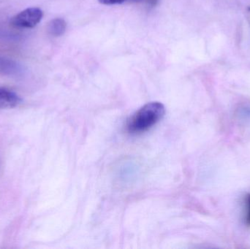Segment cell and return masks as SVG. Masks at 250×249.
<instances>
[{
  "label": "cell",
  "mask_w": 250,
  "mask_h": 249,
  "mask_svg": "<svg viewBox=\"0 0 250 249\" xmlns=\"http://www.w3.org/2000/svg\"><path fill=\"white\" fill-rule=\"evenodd\" d=\"M166 109L160 102H149L138 110L126 121V131L129 134L144 133L155 125L164 116Z\"/></svg>",
  "instance_id": "obj_1"
},
{
  "label": "cell",
  "mask_w": 250,
  "mask_h": 249,
  "mask_svg": "<svg viewBox=\"0 0 250 249\" xmlns=\"http://www.w3.org/2000/svg\"><path fill=\"white\" fill-rule=\"evenodd\" d=\"M43 13L38 7H29L12 18L10 23L19 29H32L42 20Z\"/></svg>",
  "instance_id": "obj_2"
},
{
  "label": "cell",
  "mask_w": 250,
  "mask_h": 249,
  "mask_svg": "<svg viewBox=\"0 0 250 249\" xmlns=\"http://www.w3.org/2000/svg\"><path fill=\"white\" fill-rule=\"evenodd\" d=\"M24 69L21 64L10 58L0 56V73L9 76H21Z\"/></svg>",
  "instance_id": "obj_3"
},
{
  "label": "cell",
  "mask_w": 250,
  "mask_h": 249,
  "mask_svg": "<svg viewBox=\"0 0 250 249\" xmlns=\"http://www.w3.org/2000/svg\"><path fill=\"white\" fill-rule=\"evenodd\" d=\"M22 102L20 96L13 91L0 87V109L16 108Z\"/></svg>",
  "instance_id": "obj_4"
},
{
  "label": "cell",
  "mask_w": 250,
  "mask_h": 249,
  "mask_svg": "<svg viewBox=\"0 0 250 249\" xmlns=\"http://www.w3.org/2000/svg\"><path fill=\"white\" fill-rule=\"evenodd\" d=\"M67 23L62 19H54L48 25V32L54 37L62 36L65 32Z\"/></svg>",
  "instance_id": "obj_5"
},
{
  "label": "cell",
  "mask_w": 250,
  "mask_h": 249,
  "mask_svg": "<svg viewBox=\"0 0 250 249\" xmlns=\"http://www.w3.org/2000/svg\"><path fill=\"white\" fill-rule=\"evenodd\" d=\"M239 117L243 120H250V105H244L239 108Z\"/></svg>",
  "instance_id": "obj_6"
},
{
  "label": "cell",
  "mask_w": 250,
  "mask_h": 249,
  "mask_svg": "<svg viewBox=\"0 0 250 249\" xmlns=\"http://www.w3.org/2000/svg\"><path fill=\"white\" fill-rule=\"evenodd\" d=\"M245 206H246V216L245 224L247 226L250 227V193L245 197Z\"/></svg>",
  "instance_id": "obj_7"
},
{
  "label": "cell",
  "mask_w": 250,
  "mask_h": 249,
  "mask_svg": "<svg viewBox=\"0 0 250 249\" xmlns=\"http://www.w3.org/2000/svg\"><path fill=\"white\" fill-rule=\"evenodd\" d=\"M100 3L107 5H111V4H122L124 3L126 0H98Z\"/></svg>",
  "instance_id": "obj_8"
},
{
  "label": "cell",
  "mask_w": 250,
  "mask_h": 249,
  "mask_svg": "<svg viewBox=\"0 0 250 249\" xmlns=\"http://www.w3.org/2000/svg\"><path fill=\"white\" fill-rule=\"evenodd\" d=\"M131 1H141V0H131Z\"/></svg>",
  "instance_id": "obj_9"
}]
</instances>
